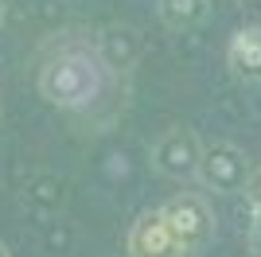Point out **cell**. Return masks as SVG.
<instances>
[{"instance_id": "obj_10", "label": "cell", "mask_w": 261, "mask_h": 257, "mask_svg": "<svg viewBox=\"0 0 261 257\" xmlns=\"http://www.w3.org/2000/svg\"><path fill=\"white\" fill-rule=\"evenodd\" d=\"M242 4H250V8H261V0H242Z\"/></svg>"}, {"instance_id": "obj_9", "label": "cell", "mask_w": 261, "mask_h": 257, "mask_svg": "<svg viewBox=\"0 0 261 257\" xmlns=\"http://www.w3.org/2000/svg\"><path fill=\"white\" fill-rule=\"evenodd\" d=\"M250 246H253V253L261 257V211L253 214V226H250Z\"/></svg>"}, {"instance_id": "obj_5", "label": "cell", "mask_w": 261, "mask_h": 257, "mask_svg": "<svg viewBox=\"0 0 261 257\" xmlns=\"http://www.w3.org/2000/svg\"><path fill=\"white\" fill-rule=\"evenodd\" d=\"M187 249L172 234L164 211H144L129 230V257H184Z\"/></svg>"}, {"instance_id": "obj_1", "label": "cell", "mask_w": 261, "mask_h": 257, "mask_svg": "<svg viewBox=\"0 0 261 257\" xmlns=\"http://www.w3.org/2000/svg\"><path fill=\"white\" fill-rule=\"evenodd\" d=\"M109 78V63L101 59L98 43L86 39H63L39 59V94L43 101L66 109V113H86L101 101Z\"/></svg>"}, {"instance_id": "obj_7", "label": "cell", "mask_w": 261, "mask_h": 257, "mask_svg": "<svg viewBox=\"0 0 261 257\" xmlns=\"http://www.w3.org/2000/svg\"><path fill=\"white\" fill-rule=\"evenodd\" d=\"M207 0H160L156 12H160V20L172 28V32H187V28H195L203 16H207Z\"/></svg>"}, {"instance_id": "obj_6", "label": "cell", "mask_w": 261, "mask_h": 257, "mask_svg": "<svg viewBox=\"0 0 261 257\" xmlns=\"http://www.w3.org/2000/svg\"><path fill=\"white\" fill-rule=\"evenodd\" d=\"M226 63L230 74L242 82H261V28H242L234 32L226 47Z\"/></svg>"}, {"instance_id": "obj_4", "label": "cell", "mask_w": 261, "mask_h": 257, "mask_svg": "<svg viewBox=\"0 0 261 257\" xmlns=\"http://www.w3.org/2000/svg\"><path fill=\"white\" fill-rule=\"evenodd\" d=\"M250 175H253V168L242 148H234V144H207L203 168H199L203 187H211L218 195H238L250 187Z\"/></svg>"}, {"instance_id": "obj_2", "label": "cell", "mask_w": 261, "mask_h": 257, "mask_svg": "<svg viewBox=\"0 0 261 257\" xmlns=\"http://www.w3.org/2000/svg\"><path fill=\"white\" fill-rule=\"evenodd\" d=\"M164 218H168V226H172V234L179 238V246L187 249V253H195V249H203L211 242V234H215V214H211V207L199 199L195 191H184L175 195L168 207H160Z\"/></svg>"}, {"instance_id": "obj_8", "label": "cell", "mask_w": 261, "mask_h": 257, "mask_svg": "<svg viewBox=\"0 0 261 257\" xmlns=\"http://www.w3.org/2000/svg\"><path fill=\"white\" fill-rule=\"evenodd\" d=\"M246 199H250L253 214H257V211H261V164L253 168V175H250V187H246Z\"/></svg>"}, {"instance_id": "obj_11", "label": "cell", "mask_w": 261, "mask_h": 257, "mask_svg": "<svg viewBox=\"0 0 261 257\" xmlns=\"http://www.w3.org/2000/svg\"><path fill=\"white\" fill-rule=\"evenodd\" d=\"M0 257H12V253H8V246H4V242H0Z\"/></svg>"}, {"instance_id": "obj_3", "label": "cell", "mask_w": 261, "mask_h": 257, "mask_svg": "<svg viewBox=\"0 0 261 257\" xmlns=\"http://www.w3.org/2000/svg\"><path fill=\"white\" fill-rule=\"evenodd\" d=\"M203 144L191 128H168L152 144V168L168 179H191L203 168Z\"/></svg>"}, {"instance_id": "obj_12", "label": "cell", "mask_w": 261, "mask_h": 257, "mask_svg": "<svg viewBox=\"0 0 261 257\" xmlns=\"http://www.w3.org/2000/svg\"><path fill=\"white\" fill-rule=\"evenodd\" d=\"M0 23H4V0H0Z\"/></svg>"}]
</instances>
